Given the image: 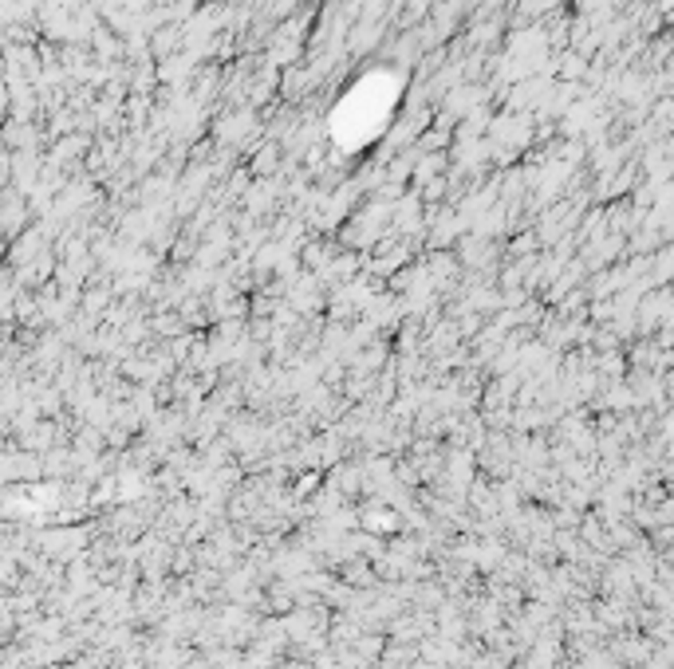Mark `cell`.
<instances>
[]
</instances>
